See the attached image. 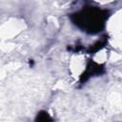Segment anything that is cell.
<instances>
[{"instance_id": "cell-3", "label": "cell", "mask_w": 122, "mask_h": 122, "mask_svg": "<svg viewBox=\"0 0 122 122\" xmlns=\"http://www.w3.org/2000/svg\"><path fill=\"white\" fill-rule=\"evenodd\" d=\"M109 32L112 34V38L115 40L114 43L119 48L120 46V35H121V11L118 10L115 14H113L107 25Z\"/></svg>"}, {"instance_id": "cell-1", "label": "cell", "mask_w": 122, "mask_h": 122, "mask_svg": "<svg viewBox=\"0 0 122 122\" xmlns=\"http://www.w3.org/2000/svg\"><path fill=\"white\" fill-rule=\"evenodd\" d=\"M27 28L25 21L22 18L10 17L0 25V39L9 41L21 34Z\"/></svg>"}, {"instance_id": "cell-4", "label": "cell", "mask_w": 122, "mask_h": 122, "mask_svg": "<svg viewBox=\"0 0 122 122\" xmlns=\"http://www.w3.org/2000/svg\"><path fill=\"white\" fill-rule=\"evenodd\" d=\"M108 59V53L106 50H101L99 51H97L94 56H93V61L98 63V64H103L107 61Z\"/></svg>"}, {"instance_id": "cell-2", "label": "cell", "mask_w": 122, "mask_h": 122, "mask_svg": "<svg viewBox=\"0 0 122 122\" xmlns=\"http://www.w3.org/2000/svg\"><path fill=\"white\" fill-rule=\"evenodd\" d=\"M87 69V59L82 53H74L71 56L69 61V71L71 77L80 78Z\"/></svg>"}, {"instance_id": "cell-5", "label": "cell", "mask_w": 122, "mask_h": 122, "mask_svg": "<svg viewBox=\"0 0 122 122\" xmlns=\"http://www.w3.org/2000/svg\"><path fill=\"white\" fill-rule=\"evenodd\" d=\"M93 1H95L97 3H100V4H108V3L112 2L113 0H93Z\"/></svg>"}]
</instances>
